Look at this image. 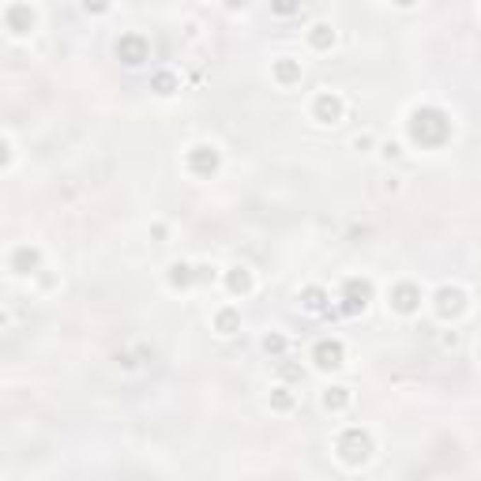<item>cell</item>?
<instances>
[{"label": "cell", "instance_id": "obj_1", "mask_svg": "<svg viewBox=\"0 0 481 481\" xmlns=\"http://www.w3.org/2000/svg\"><path fill=\"white\" fill-rule=\"evenodd\" d=\"M448 117L440 110H414L410 113V139L421 143V147H440L444 139H448Z\"/></svg>", "mask_w": 481, "mask_h": 481}, {"label": "cell", "instance_id": "obj_2", "mask_svg": "<svg viewBox=\"0 0 481 481\" xmlns=\"http://www.w3.org/2000/svg\"><path fill=\"white\" fill-rule=\"evenodd\" d=\"M372 455V440H369V432H361V429H346L342 436H339V459L346 466H361Z\"/></svg>", "mask_w": 481, "mask_h": 481}, {"label": "cell", "instance_id": "obj_3", "mask_svg": "<svg viewBox=\"0 0 481 481\" xmlns=\"http://www.w3.org/2000/svg\"><path fill=\"white\" fill-rule=\"evenodd\" d=\"M188 170L196 173V177H211L214 170H219V151L214 147H207V143H199V147H192L188 151Z\"/></svg>", "mask_w": 481, "mask_h": 481}, {"label": "cell", "instance_id": "obj_4", "mask_svg": "<svg viewBox=\"0 0 481 481\" xmlns=\"http://www.w3.org/2000/svg\"><path fill=\"white\" fill-rule=\"evenodd\" d=\"M369 297H372V286L365 282V279H350L346 282V294H342V312H361L369 305Z\"/></svg>", "mask_w": 481, "mask_h": 481}, {"label": "cell", "instance_id": "obj_5", "mask_svg": "<svg viewBox=\"0 0 481 481\" xmlns=\"http://www.w3.org/2000/svg\"><path fill=\"white\" fill-rule=\"evenodd\" d=\"M117 57L124 60V64H143V60H147V38H143V34H124V38L117 42Z\"/></svg>", "mask_w": 481, "mask_h": 481}, {"label": "cell", "instance_id": "obj_6", "mask_svg": "<svg viewBox=\"0 0 481 481\" xmlns=\"http://www.w3.org/2000/svg\"><path fill=\"white\" fill-rule=\"evenodd\" d=\"M342 357H346V350H342L339 339H323V342H316V350H312V361H316L320 369H339Z\"/></svg>", "mask_w": 481, "mask_h": 481}, {"label": "cell", "instance_id": "obj_7", "mask_svg": "<svg viewBox=\"0 0 481 481\" xmlns=\"http://www.w3.org/2000/svg\"><path fill=\"white\" fill-rule=\"evenodd\" d=\"M417 305H421V294H417V286L402 282V286H395V290H391V308H395V312H402V316H410V312H417Z\"/></svg>", "mask_w": 481, "mask_h": 481}, {"label": "cell", "instance_id": "obj_8", "mask_svg": "<svg viewBox=\"0 0 481 481\" xmlns=\"http://www.w3.org/2000/svg\"><path fill=\"white\" fill-rule=\"evenodd\" d=\"M312 113H316V120H323V124H335V120L342 117V102L335 98V94H316V105H312Z\"/></svg>", "mask_w": 481, "mask_h": 481}, {"label": "cell", "instance_id": "obj_9", "mask_svg": "<svg viewBox=\"0 0 481 481\" xmlns=\"http://www.w3.org/2000/svg\"><path fill=\"white\" fill-rule=\"evenodd\" d=\"M436 312H440L444 320H448V316H459V312H463V290L444 286V290L436 294Z\"/></svg>", "mask_w": 481, "mask_h": 481}, {"label": "cell", "instance_id": "obj_10", "mask_svg": "<svg viewBox=\"0 0 481 481\" xmlns=\"http://www.w3.org/2000/svg\"><path fill=\"white\" fill-rule=\"evenodd\" d=\"M34 263H38V248H30V245H23L16 256H11V271H19V274H27Z\"/></svg>", "mask_w": 481, "mask_h": 481}, {"label": "cell", "instance_id": "obj_11", "mask_svg": "<svg viewBox=\"0 0 481 481\" xmlns=\"http://www.w3.org/2000/svg\"><path fill=\"white\" fill-rule=\"evenodd\" d=\"M226 282H230V294H248V290H252V274H248V267H233Z\"/></svg>", "mask_w": 481, "mask_h": 481}, {"label": "cell", "instance_id": "obj_12", "mask_svg": "<svg viewBox=\"0 0 481 481\" xmlns=\"http://www.w3.org/2000/svg\"><path fill=\"white\" fill-rule=\"evenodd\" d=\"M274 79H279V83H294V79H301V68L294 64L290 57H282L279 64H274Z\"/></svg>", "mask_w": 481, "mask_h": 481}, {"label": "cell", "instance_id": "obj_13", "mask_svg": "<svg viewBox=\"0 0 481 481\" xmlns=\"http://www.w3.org/2000/svg\"><path fill=\"white\" fill-rule=\"evenodd\" d=\"M214 328H219L222 335H233V331L240 328V316H237L233 308H222L219 316H214Z\"/></svg>", "mask_w": 481, "mask_h": 481}, {"label": "cell", "instance_id": "obj_14", "mask_svg": "<svg viewBox=\"0 0 481 481\" xmlns=\"http://www.w3.org/2000/svg\"><path fill=\"white\" fill-rule=\"evenodd\" d=\"M308 42L316 45V50H328V45L335 42V30L328 27V23H316V27H312V34H308Z\"/></svg>", "mask_w": 481, "mask_h": 481}, {"label": "cell", "instance_id": "obj_15", "mask_svg": "<svg viewBox=\"0 0 481 481\" xmlns=\"http://www.w3.org/2000/svg\"><path fill=\"white\" fill-rule=\"evenodd\" d=\"M346 402H350V388H328V395H323V406H328V410H342Z\"/></svg>", "mask_w": 481, "mask_h": 481}, {"label": "cell", "instance_id": "obj_16", "mask_svg": "<svg viewBox=\"0 0 481 481\" xmlns=\"http://www.w3.org/2000/svg\"><path fill=\"white\" fill-rule=\"evenodd\" d=\"M301 301H305V308H308V312H323V305H328V294L316 290V286H308V290L301 294Z\"/></svg>", "mask_w": 481, "mask_h": 481}, {"label": "cell", "instance_id": "obj_17", "mask_svg": "<svg viewBox=\"0 0 481 481\" xmlns=\"http://www.w3.org/2000/svg\"><path fill=\"white\" fill-rule=\"evenodd\" d=\"M192 279H196V274H192L188 263H173V267H170V282L180 286V290H185V286H192Z\"/></svg>", "mask_w": 481, "mask_h": 481}, {"label": "cell", "instance_id": "obj_18", "mask_svg": "<svg viewBox=\"0 0 481 481\" xmlns=\"http://www.w3.org/2000/svg\"><path fill=\"white\" fill-rule=\"evenodd\" d=\"M271 406H274V410H290V406H294V395H290V388H274V395H271Z\"/></svg>", "mask_w": 481, "mask_h": 481}, {"label": "cell", "instance_id": "obj_19", "mask_svg": "<svg viewBox=\"0 0 481 481\" xmlns=\"http://www.w3.org/2000/svg\"><path fill=\"white\" fill-rule=\"evenodd\" d=\"M263 350H267V354H282L286 339H282V335H267V339H263Z\"/></svg>", "mask_w": 481, "mask_h": 481}, {"label": "cell", "instance_id": "obj_20", "mask_svg": "<svg viewBox=\"0 0 481 481\" xmlns=\"http://www.w3.org/2000/svg\"><path fill=\"white\" fill-rule=\"evenodd\" d=\"M477 357H481V350H477Z\"/></svg>", "mask_w": 481, "mask_h": 481}]
</instances>
